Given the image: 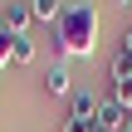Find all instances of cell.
Returning a JSON list of instances; mask_svg holds the SVG:
<instances>
[{
  "label": "cell",
  "mask_w": 132,
  "mask_h": 132,
  "mask_svg": "<svg viewBox=\"0 0 132 132\" xmlns=\"http://www.w3.org/2000/svg\"><path fill=\"white\" fill-rule=\"evenodd\" d=\"M44 93H54V98L73 93V83H69V69H64V64H49V69H44Z\"/></svg>",
  "instance_id": "cell-4"
},
{
  "label": "cell",
  "mask_w": 132,
  "mask_h": 132,
  "mask_svg": "<svg viewBox=\"0 0 132 132\" xmlns=\"http://www.w3.org/2000/svg\"><path fill=\"white\" fill-rule=\"evenodd\" d=\"M29 20H34V15H29V0H5V20H0V24H5L10 34H24Z\"/></svg>",
  "instance_id": "cell-3"
},
{
  "label": "cell",
  "mask_w": 132,
  "mask_h": 132,
  "mask_svg": "<svg viewBox=\"0 0 132 132\" xmlns=\"http://www.w3.org/2000/svg\"><path fill=\"white\" fill-rule=\"evenodd\" d=\"M10 64H34V39H29V34H15V54H10Z\"/></svg>",
  "instance_id": "cell-7"
},
{
  "label": "cell",
  "mask_w": 132,
  "mask_h": 132,
  "mask_svg": "<svg viewBox=\"0 0 132 132\" xmlns=\"http://www.w3.org/2000/svg\"><path fill=\"white\" fill-rule=\"evenodd\" d=\"M93 122H98V98L93 93H69L64 132H93Z\"/></svg>",
  "instance_id": "cell-2"
},
{
  "label": "cell",
  "mask_w": 132,
  "mask_h": 132,
  "mask_svg": "<svg viewBox=\"0 0 132 132\" xmlns=\"http://www.w3.org/2000/svg\"><path fill=\"white\" fill-rule=\"evenodd\" d=\"M29 15H34V20H44V24H59L64 0H29Z\"/></svg>",
  "instance_id": "cell-5"
},
{
  "label": "cell",
  "mask_w": 132,
  "mask_h": 132,
  "mask_svg": "<svg viewBox=\"0 0 132 132\" xmlns=\"http://www.w3.org/2000/svg\"><path fill=\"white\" fill-rule=\"evenodd\" d=\"M118 49H122V54H127V59H132V24H127V29H122V44H118Z\"/></svg>",
  "instance_id": "cell-9"
},
{
  "label": "cell",
  "mask_w": 132,
  "mask_h": 132,
  "mask_svg": "<svg viewBox=\"0 0 132 132\" xmlns=\"http://www.w3.org/2000/svg\"><path fill=\"white\" fill-rule=\"evenodd\" d=\"M49 49H54L59 59H93V49H98V5H93V0L64 5Z\"/></svg>",
  "instance_id": "cell-1"
},
{
  "label": "cell",
  "mask_w": 132,
  "mask_h": 132,
  "mask_svg": "<svg viewBox=\"0 0 132 132\" xmlns=\"http://www.w3.org/2000/svg\"><path fill=\"white\" fill-rule=\"evenodd\" d=\"M10 54H15V34H10V29L0 24V69L10 64Z\"/></svg>",
  "instance_id": "cell-8"
},
{
  "label": "cell",
  "mask_w": 132,
  "mask_h": 132,
  "mask_svg": "<svg viewBox=\"0 0 132 132\" xmlns=\"http://www.w3.org/2000/svg\"><path fill=\"white\" fill-rule=\"evenodd\" d=\"M122 132H132V118H127V122H122Z\"/></svg>",
  "instance_id": "cell-10"
},
{
  "label": "cell",
  "mask_w": 132,
  "mask_h": 132,
  "mask_svg": "<svg viewBox=\"0 0 132 132\" xmlns=\"http://www.w3.org/2000/svg\"><path fill=\"white\" fill-rule=\"evenodd\" d=\"M122 5H127V0H122Z\"/></svg>",
  "instance_id": "cell-12"
},
{
  "label": "cell",
  "mask_w": 132,
  "mask_h": 132,
  "mask_svg": "<svg viewBox=\"0 0 132 132\" xmlns=\"http://www.w3.org/2000/svg\"><path fill=\"white\" fill-rule=\"evenodd\" d=\"M0 20H5V0H0Z\"/></svg>",
  "instance_id": "cell-11"
},
{
  "label": "cell",
  "mask_w": 132,
  "mask_h": 132,
  "mask_svg": "<svg viewBox=\"0 0 132 132\" xmlns=\"http://www.w3.org/2000/svg\"><path fill=\"white\" fill-rule=\"evenodd\" d=\"M127 78H132V59L118 49V54H113V64H108V83H113V88H122Z\"/></svg>",
  "instance_id": "cell-6"
}]
</instances>
